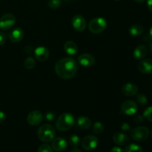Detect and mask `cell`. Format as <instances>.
<instances>
[{
	"label": "cell",
	"mask_w": 152,
	"mask_h": 152,
	"mask_svg": "<svg viewBox=\"0 0 152 152\" xmlns=\"http://www.w3.org/2000/svg\"><path fill=\"white\" fill-rule=\"evenodd\" d=\"M149 50H150V52L152 53V43L149 45Z\"/></svg>",
	"instance_id": "obj_41"
},
{
	"label": "cell",
	"mask_w": 152,
	"mask_h": 152,
	"mask_svg": "<svg viewBox=\"0 0 152 152\" xmlns=\"http://www.w3.org/2000/svg\"><path fill=\"white\" fill-rule=\"evenodd\" d=\"M117 1H118V0H117Z\"/></svg>",
	"instance_id": "obj_44"
},
{
	"label": "cell",
	"mask_w": 152,
	"mask_h": 152,
	"mask_svg": "<svg viewBox=\"0 0 152 152\" xmlns=\"http://www.w3.org/2000/svg\"><path fill=\"white\" fill-rule=\"evenodd\" d=\"M24 38V31L20 28H16L9 34V39L13 42H19Z\"/></svg>",
	"instance_id": "obj_16"
},
{
	"label": "cell",
	"mask_w": 152,
	"mask_h": 152,
	"mask_svg": "<svg viewBox=\"0 0 152 152\" xmlns=\"http://www.w3.org/2000/svg\"><path fill=\"white\" fill-rule=\"evenodd\" d=\"M147 53H148V49L146 46L144 45H140L134 49L133 55L136 59H142L146 56Z\"/></svg>",
	"instance_id": "obj_18"
},
{
	"label": "cell",
	"mask_w": 152,
	"mask_h": 152,
	"mask_svg": "<svg viewBox=\"0 0 152 152\" xmlns=\"http://www.w3.org/2000/svg\"><path fill=\"white\" fill-rule=\"evenodd\" d=\"M65 1H72V0H65Z\"/></svg>",
	"instance_id": "obj_42"
},
{
	"label": "cell",
	"mask_w": 152,
	"mask_h": 152,
	"mask_svg": "<svg viewBox=\"0 0 152 152\" xmlns=\"http://www.w3.org/2000/svg\"><path fill=\"white\" fill-rule=\"evenodd\" d=\"M64 50L66 52L67 54L70 56H74L77 53L78 48L77 44L73 41H67L64 45Z\"/></svg>",
	"instance_id": "obj_19"
},
{
	"label": "cell",
	"mask_w": 152,
	"mask_h": 152,
	"mask_svg": "<svg viewBox=\"0 0 152 152\" xmlns=\"http://www.w3.org/2000/svg\"><path fill=\"white\" fill-rule=\"evenodd\" d=\"M35 60H34V58L31 57V56L26 58V59L24 62V65H25V68L28 70H31L34 68V66H35Z\"/></svg>",
	"instance_id": "obj_24"
},
{
	"label": "cell",
	"mask_w": 152,
	"mask_h": 152,
	"mask_svg": "<svg viewBox=\"0 0 152 152\" xmlns=\"http://www.w3.org/2000/svg\"><path fill=\"white\" fill-rule=\"evenodd\" d=\"M111 152H124V151H123V150L120 147L115 146V147H114V148H111Z\"/></svg>",
	"instance_id": "obj_35"
},
{
	"label": "cell",
	"mask_w": 152,
	"mask_h": 152,
	"mask_svg": "<svg viewBox=\"0 0 152 152\" xmlns=\"http://www.w3.org/2000/svg\"><path fill=\"white\" fill-rule=\"evenodd\" d=\"M150 132L148 128L145 126H139L131 132V137L132 139L137 142H142L148 139Z\"/></svg>",
	"instance_id": "obj_5"
},
{
	"label": "cell",
	"mask_w": 152,
	"mask_h": 152,
	"mask_svg": "<svg viewBox=\"0 0 152 152\" xmlns=\"http://www.w3.org/2000/svg\"><path fill=\"white\" fill-rule=\"evenodd\" d=\"M81 144L83 148L86 151H92L97 147L99 144V140L96 136L88 135L83 138Z\"/></svg>",
	"instance_id": "obj_6"
},
{
	"label": "cell",
	"mask_w": 152,
	"mask_h": 152,
	"mask_svg": "<svg viewBox=\"0 0 152 152\" xmlns=\"http://www.w3.org/2000/svg\"><path fill=\"white\" fill-rule=\"evenodd\" d=\"M147 6L150 11L152 12V0H148L147 1Z\"/></svg>",
	"instance_id": "obj_37"
},
{
	"label": "cell",
	"mask_w": 152,
	"mask_h": 152,
	"mask_svg": "<svg viewBox=\"0 0 152 152\" xmlns=\"http://www.w3.org/2000/svg\"><path fill=\"white\" fill-rule=\"evenodd\" d=\"M70 152H83L81 151V150L80 149H79V148H74V149L73 150H71V151Z\"/></svg>",
	"instance_id": "obj_38"
},
{
	"label": "cell",
	"mask_w": 152,
	"mask_h": 152,
	"mask_svg": "<svg viewBox=\"0 0 152 152\" xmlns=\"http://www.w3.org/2000/svg\"><path fill=\"white\" fill-rule=\"evenodd\" d=\"M151 138H152V130H151Z\"/></svg>",
	"instance_id": "obj_43"
},
{
	"label": "cell",
	"mask_w": 152,
	"mask_h": 152,
	"mask_svg": "<svg viewBox=\"0 0 152 152\" xmlns=\"http://www.w3.org/2000/svg\"><path fill=\"white\" fill-rule=\"evenodd\" d=\"M34 56L37 60L41 61V62L45 61L49 56L48 49L44 46H39L34 50Z\"/></svg>",
	"instance_id": "obj_13"
},
{
	"label": "cell",
	"mask_w": 152,
	"mask_h": 152,
	"mask_svg": "<svg viewBox=\"0 0 152 152\" xmlns=\"http://www.w3.org/2000/svg\"><path fill=\"white\" fill-rule=\"evenodd\" d=\"M80 138L76 134H73L69 138V143L73 148H77L80 144Z\"/></svg>",
	"instance_id": "obj_23"
},
{
	"label": "cell",
	"mask_w": 152,
	"mask_h": 152,
	"mask_svg": "<svg viewBox=\"0 0 152 152\" xmlns=\"http://www.w3.org/2000/svg\"><path fill=\"white\" fill-rule=\"evenodd\" d=\"M138 110V105L132 100H127L121 105V111L126 115H134Z\"/></svg>",
	"instance_id": "obj_8"
},
{
	"label": "cell",
	"mask_w": 152,
	"mask_h": 152,
	"mask_svg": "<svg viewBox=\"0 0 152 152\" xmlns=\"http://www.w3.org/2000/svg\"><path fill=\"white\" fill-rule=\"evenodd\" d=\"M138 70L142 74H152V59H145L138 63Z\"/></svg>",
	"instance_id": "obj_11"
},
{
	"label": "cell",
	"mask_w": 152,
	"mask_h": 152,
	"mask_svg": "<svg viewBox=\"0 0 152 152\" xmlns=\"http://www.w3.org/2000/svg\"><path fill=\"white\" fill-rule=\"evenodd\" d=\"M129 34L134 37H139V36L142 35V33L144 31V28L142 25H139V24H135L132 26L130 27L129 30Z\"/></svg>",
	"instance_id": "obj_21"
},
{
	"label": "cell",
	"mask_w": 152,
	"mask_h": 152,
	"mask_svg": "<svg viewBox=\"0 0 152 152\" xmlns=\"http://www.w3.org/2000/svg\"><path fill=\"white\" fill-rule=\"evenodd\" d=\"M148 36H149L150 39L152 41V27L151 28V29L149 30V34H148Z\"/></svg>",
	"instance_id": "obj_39"
},
{
	"label": "cell",
	"mask_w": 152,
	"mask_h": 152,
	"mask_svg": "<svg viewBox=\"0 0 152 152\" xmlns=\"http://www.w3.org/2000/svg\"><path fill=\"white\" fill-rule=\"evenodd\" d=\"M45 120H48V121H53L55 117H56V115H55L54 113L51 112V111H48L45 114Z\"/></svg>",
	"instance_id": "obj_30"
},
{
	"label": "cell",
	"mask_w": 152,
	"mask_h": 152,
	"mask_svg": "<svg viewBox=\"0 0 152 152\" xmlns=\"http://www.w3.org/2000/svg\"><path fill=\"white\" fill-rule=\"evenodd\" d=\"M142 120H143V117L140 115H136L133 119V121L136 124H140V123H142Z\"/></svg>",
	"instance_id": "obj_31"
},
{
	"label": "cell",
	"mask_w": 152,
	"mask_h": 152,
	"mask_svg": "<svg viewBox=\"0 0 152 152\" xmlns=\"http://www.w3.org/2000/svg\"><path fill=\"white\" fill-rule=\"evenodd\" d=\"M75 124V118L70 113H64L58 117L56 122V128L60 132L69 130Z\"/></svg>",
	"instance_id": "obj_2"
},
{
	"label": "cell",
	"mask_w": 152,
	"mask_h": 152,
	"mask_svg": "<svg viewBox=\"0 0 152 152\" xmlns=\"http://www.w3.org/2000/svg\"><path fill=\"white\" fill-rule=\"evenodd\" d=\"M78 65L73 58L61 59L55 65V71L57 76L63 80H70L76 75Z\"/></svg>",
	"instance_id": "obj_1"
},
{
	"label": "cell",
	"mask_w": 152,
	"mask_h": 152,
	"mask_svg": "<svg viewBox=\"0 0 152 152\" xmlns=\"http://www.w3.org/2000/svg\"><path fill=\"white\" fill-rule=\"evenodd\" d=\"M6 36L3 32L0 31V46L3 45L5 43Z\"/></svg>",
	"instance_id": "obj_33"
},
{
	"label": "cell",
	"mask_w": 152,
	"mask_h": 152,
	"mask_svg": "<svg viewBox=\"0 0 152 152\" xmlns=\"http://www.w3.org/2000/svg\"><path fill=\"white\" fill-rule=\"evenodd\" d=\"M134 1H136V2H138V3H142V2H143L145 0H134Z\"/></svg>",
	"instance_id": "obj_40"
},
{
	"label": "cell",
	"mask_w": 152,
	"mask_h": 152,
	"mask_svg": "<svg viewBox=\"0 0 152 152\" xmlns=\"http://www.w3.org/2000/svg\"><path fill=\"white\" fill-rule=\"evenodd\" d=\"M120 129L123 131H124V132H128V131L130 130L131 127L127 123H123L120 125Z\"/></svg>",
	"instance_id": "obj_32"
},
{
	"label": "cell",
	"mask_w": 152,
	"mask_h": 152,
	"mask_svg": "<svg viewBox=\"0 0 152 152\" xmlns=\"http://www.w3.org/2000/svg\"><path fill=\"white\" fill-rule=\"evenodd\" d=\"M38 137L42 142H50L53 141V140L56 136V131L54 128L50 124H44L39 127L38 130Z\"/></svg>",
	"instance_id": "obj_3"
},
{
	"label": "cell",
	"mask_w": 152,
	"mask_h": 152,
	"mask_svg": "<svg viewBox=\"0 0 152 152\" xmlns=\"http://www.w3.org/2000/svg\"><path fill=\"white\" fill-rule=\"evenodd\" d=\"M104 130V126L100 122H96L93 126V132L95 134H99Z\"/></svg>",
	"instance_id": "obj_25"
},
{
	"label": "cell",
	"mask_w": 152,
	"mask_h": 152,
	"mask_svg": "<svg viewBox=\"0 0 152 152\" xmlns=\"http://www.w3.org/2000/svg\"><path fill=\"white\" fill-rule=\"evenodd\" d=\"M61 0H49L48 6L51 9H57L61 6Z\"/></svg>",
	"instance_id": "obj_27"
},
{
	"label": "cell",
	"mask_w": 152,
	"mask_h": 152,
	"mask_svg": "<svg viewBox=\"0 0 152 152\" xmlns=\"http://www.w3.org/2000/svg\"><path fill=\"white\" fill-rule=\"evenodd\" d=\"M68 146L66 140L62 137L55 138L52 141V148L56 151H62Z\"/></svg>",
	"instance_id": "obj_15"
},
{
	"label": "cell",
	"mask_w": 152,
	"mask_h": 152,
	"mask_svg": "<svg viewBox=\"0 0 152 152\" xmlns=\"http://www.w3.org/2000/svg\"><path fill=\"white\" fill-rule=\"evenodd\" d=\"M107 27V22L102 17H96L91 20L88 24V29L94 34H100L105 30Z\"/></svg>",
	"instance_id": "obj_4"
},
{
	"label": "cell",
	"mask_w": 152,
	"mask_h": 152,
	"mask_svg": "<svg viewBox=\"0 0 152 152\" xmlns=\"http://www.w3.org/2000/svg\"><path fill=\"white\" fill-rule=\"evenodd\" d=\"M137 102L140 105H142V106L147 105V103H148V99H147L146 96L144 94H137Z\"/></svg>",
	"instance_id": "obj_26"
},
{
	"label": "cell",
	"mask_w": 152,
	"mask_h": 152,
	"mask_svg": "<svg viewBox=\"0 0 152 152\" xmlns=\"http://www.w3.org/2000/svg\"><path fill=\"white\" fill-rule=\"evenodd\" d=\"M86 21L81 15H76L72 19V26L77 31H83L86 28Z\"/></svg>",
	"instance_id": "obj_10"
},
{
	"label": "cell",
	"mask_w": 152,
	"mask_h": 152,
	"mask_svg": "<svg viewBox=\"0 0 152 152\" xmlns=\"http://www.w3.org/2000/svg\"><path fill=\"white\" fill-rule=\"evenodd\" d=\"M16 22V18L11 13H6L0 18V28L7 31L13 27Z\"/></svg>",
	"instance_id": "obj_7"
},
{
	"label": "cell",
	"mask_w": 152,
	"mask_h": 152,
	"mask_svg": "<svg viewBox=\"0 0 152 152\" xmlns=\"http://www.w3.org/2000/svg\"><path fill=\"white\" fill-rule=\"evenodd\" d=\"M38 152H53L52 147L48 144H42L38 148Z\"/></svg>",
	"instance_id": "obj_29"
},
{
	"label": "cell",
	"mask_w": 152,
	"mask_h": 152,
	"mask_svg": "<svg viewBox=\"0 0 152 152\" xmlns=\"http://www.w3.org/2000/svg\"><path fill=\"white\" fill-rule=\"evenodd\" d=\"M6 115L3 111H0V123H3L5 120Z\"/></svg>",
	"instance_id": "obj_34"
},
{
	"label": "cell",
	"mask_w": 152,
	"mask_h": 152,
	"mask_svg": "<svg viewBox=\"0 0 152 152\" xmlns=\"http://www.w3.org/2000/svg\"><path fill=\"white\" fill-rule=\"evenodd\" d=\"M143 117H145L147 120L152 122V106H149L144 111Z\"/></svg>",
	"instance_id": "obj_28"
},
{
	"label": "cell",
	"mask_w": 152,
	"mask_h": 152,
	"mask_svg": "<svg viewBox=\"0 0 152 152\" xmlns=\"http://www.w3.org/2000/svg\"><path fill=\"white\" fill-rule=\"evenodd\" d=\"M77 124L79 128L86 130V129H90V127L91 126V121L88 117H85V116H80L77 118Z\"/></svg>",
	"instance_id": "obj_20"
},
{
	"label": "cell",
	"mask_w": 152,
	"mask_h": 152,
	"mask_svg": "<svg viewBox=\"0 0 152 152\" xmlns=\"http://www.w3.org/2000/svg\"><path fill=\"white\" fill-rule=\"evenodd\" d=\"M113 140H114V143L119 145H123L128 144L129 142V137L127 134L122 132H117V133L114 134L113 136Z\"/></svg>",
	"instance_id": "obj_17"
},
{
	"label": "cell",
	"mask_w": 152,
	"mask_h": 152,
	"mask_svg": "<svg viewBox=\"0 0 152 152\" xmlns=\"http://www.w3.org/2000/svg\"><path fill=\"white\" fill-rule=\"evenodd\" d=\"M122 92L127 96H135L138 93V87L134 83H128L123 86Z\"/></svg>",
	"instance_id": "obj_14"
},
{
	"label": "cell",
	"mask_w": 152,
	"mask_h": 152,
	"mask_svg": "<svg viewBox=\"0 0 152 152\" xmlns=\"http://www.w3.org/2000/svg\"><path fill=\"white\" fill-rule=\"evenodd\" d=\"M43 120V116L39 111H32L28 114L27 121L31 126H36L39 125Z\"/></svg>",
	"instance_id": "obj_9"
},
{
	"label": "cell",
	"mask_w": 152,
	"mask_h": 152,
	"mask_svg": "<svg viewBox=\"0 0 152 152\" xmlns=\"http://www.w3.org/2000/svg\"><path fill=\"white\" fill-rule=\"evenodd\" d=\"M79 64L84 67H90L94 64V56L90 53H83L78 57Z\"/></svg>",
	"instance_id": "obj_12"
},
{
	"label": "cell",
	"mask_w": 152,
	"mask_h": 152,
	"mask_svg": "<svg viewBox=\"0 0 152 152\" xmlns=\"http://www.w3.org/2000/svg\"><path fill=\"white\" fill-rule=\"evenodd\" d=\"M124 152H143V149L140 145L132 143L125 148Z\"/></svg>",
	"instance_id": "obj_22"
},
{
	"label": "cell",
	"mask_w": 152,
	"mask_h": 152,
	"mask_svg": "<svg viewBox=\"0 0 152 152\" xmlns=\"http://www.w3.org/2000/svg\"><path fill=\"white\" fill-rule=\"evenodd\" d=\"M25 52H26V53H31V52L33 51V48L31 47V46L28 45V46H26V48H25Z\"/></svg>",
	"instance_id": "obj_36"
}]
</instances>
